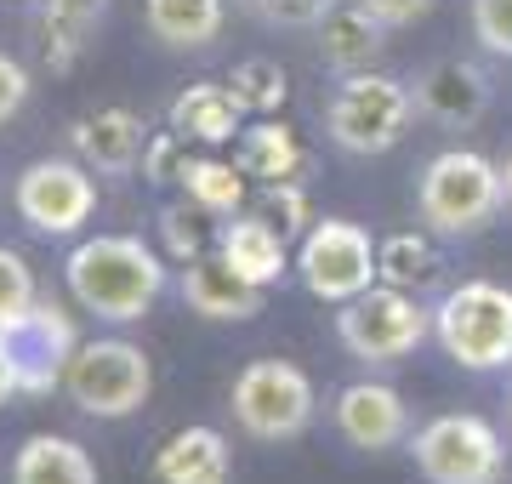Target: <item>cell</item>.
Instances as JSON below:
<instances>
[{
  "label": "cell",
  "mask_w": 512,
  "mask_h": 484,
  "mask_svg": "<svg viewBox=\"0 0 512 484\" xmlns=\"http://www.w3.org/2000/svg\"><path fill=\"white\" fill-rule=\"evenodd\" d=\"M239 166H245V177H256V183H302V171H308V149L296 143V131L285 126V120H256V126L239 131Z\"/></svg>",
  "instance_id": "cell-21"
},
{
  "label": "cell",
  "mask_w": 512,
  "mask_h": 484,
  "mask_svg": "<svg viewBox=\"0 0 512 484\" xmlns=\"http://www.w3.org/2000/svg\"><path fill=\"white\" fill-rule=\"evenodd\" d=\"M228 410L256 445H285L308 433L319 393H313V376L291 359H251L228 388Z\"/></svg>",
  "instance_id": "cell-6"
},
{
  "label": "cell",
  "mask_w": 512,
  "mask_h": 484,
  "mask_svg": "<svg viewBox=\"0 0 512 484\" xmlns=\"http://www.w3.org/2000/svg\"><path fill=\"white\" fill-rule=\"evenodd\" d=\"M69 143H74V160H86L92 171L126 177V171H137V160L148 154V126H143V114L109 103V109L80 114L69 126Z\"/></svg>",
  "instance_id": "cell-13"
},
{
  "label": "cell",
  "mask_w": 512,
  "mask_h": 484,
  "mask_svg": "<svg viewBox=\"0 0 512 484\" xmlns=\"http://www.w3.org/2000/svg\"><path fill=\"white\" fill-rule=\"evenodd\" d=\"M12 399H23V388H18V359H12V342H6V331H0V405H12Z\"/></svg>",
  "instance_id": "cell-35"
},
{
  "label": "cell",
  "mask_w": 512,
  "mask_h": 484,
  "mask_svg": "<svg viewBox=\"0 0 512 484\" xmlns=\"http://www.w3.org/2000/svg\"><path fill=\"white\" fill-rule=\"evenodd\" d=\"M23 103H29V69H23L18 57L0 52V126L12 114H23Z\"/></svg>",
  "instance_id": "cell-33"
},
{
  "label": "cell",
  "mask_w": 512,
  "mask_h": 484,
  "mask_svg": "<svg viewBox=\"0 0 512 484\" xmlns=\"http://www.w3.org/2000/svg\"><path fill=\"white\" fill-rule=\"evenodd\" d=\"M359 6H370L387 29H410V23H421L433 6H439V0H359Z\"/></svg>",
  "instance_id": "cell-34"
},
{
  "label": "cell",
  "mask_w": 512,
  "mask_h": 484,
  "mask_svg": "<svg viewBox=\"0 0 512 484\" xmlns=\"http://www.w3.org/2000/svg\"><path fill=\"white\" fill-rule=\"evenodd\" d=\"M433 331V314L421 308L416 291H399V285H370L359 291L353 302H342V314H336V336H342V348L353 359H365V365H399L410 359L427 342Z\"/></svg>",
  "instance_id": "cell-7"
},
{
  "label": "cell",
  "mask_w": 512,
  "mask_h": 484,
  "mask_svg": "<svg viewBox=\"0 0 512 484\" xmlns=\"http://www.w3.org/2000/svg\"><path fill=\"white\" fill-rule=\"evenodd\" d=\"M63 393H69L74 410H86L97 422H126L154 393V359L126 336L80 342L69 359V376H63Z\"/></svg>",
  "instance_id": "cell-5"
},
{
  "label": "cell",
  "mask_w": 512,
  "mask_h": 484,
  "mask_svg": "<svg viewBox=\"0 0 512 484\" xmlns=\"http://www.w3.org/2000/svg\"><path fill=\"white\" fill-rule=\"evenodd\" d=\"M330 416H336V433H342L353 450H370V456H382V450L410 439L404 393L387 388V382H348V388L336 393Z\"/></svg>",
  "instance_id": "cell-12"
},
{
  "label": "cell",
  "mask_w": 512,
  "mask_h": 484,
  "mask_svg": "<svg viewBox=\"0 0 512 484\" xmlns=\"http://www.w3.org/2000/svg\"><path fill=\"white\" fill-rule=\"evenodd\" d=\"M109 0H40V46L52 69H74L80 52L92 46V29L103 23Z\"/></svg>",
  "instance_id": "cell-25"
},
{
  "label": "cell",
  "mask_w": 512,
  "mask_h": 484,
  "mask_svg": "<svg viewBox=\"0 0 512 484\" xmlns=\"http://www.w3.org/2000/svg\"><path fill=\"white\" fill-rule=\"evenodd\" d=\"M154 484H228L234 479V450H228V433L205 428V422H188L154 450Z\"/></svg>",
  "instance_id": "cell-15"
},
{
  "label": "cell",
  "mask_w": 512,
  "mask_h": 484,
  "mask_svg": "<svg viewBox=\"0 0 512 484\" xmlns=\"http://www.w3.org/2000/svg\"><path fill=\"white\" fill-rule=\"evenodd\" d=\"M228 6L222 0H143L148 35L160 40L165 52H200L222 35Z\"/></svg>",
  "instance_id": "cell-22"
},
{
  "label": "cell",
  "mask_w": 512,
  "mask_h": 484,
  "mask_svg": "<svg viewBox=\"0 0 512 484\" xmlns=\"http://www.w3.org/2000/svg\"><path fill=\"white\" fill-rule=\"evenodd\" d=\"M507 205V171L478 149H444L416 177V217L444 240H467L501 217Z\"/></svg>",
  "instance_id": "cell-2"
},
{
  "label": "cell",
  "mask_w": 512,
  "mask_h": 484,
  "mask_svg": "<svg viewBox=\"0 0 512 484\" xmlns=\"http://www.w3.org/2000/svg\"><path fill=\"white\" fill-rule=\"evenodd\" d=\"M296 280L308 291L313 302H353L359 291L382 280V262H376V245L359 223L348 217H325V223H313L296 245Z\"/></svg>",
  "instance_id": "cell-9"
},
{
  "label": "cell",
  "mask_w": 512,
  "mask_h": 484,
  "mask_svg": "<svg viewBox=\"0 0 512 484\" xmlns=\"http://www.w3.org/2000/svg\"><path fill=\"white\" fill-rule=\"evenodd\" d=\"M410 92H416V109L427 114V120H439V126H473V120H484V109H490V80H484V69L467 63V57H439V63H427Z\"/></svg>",
  "instance_id": "cell-14"
},
{
  "label": "cell",
  "mask_w": 512,
  "mask_h": 484,
  "mask_svg": "<svg viewBox=\"0 0 512 484\" xmlns=\"http://www.w3.org/2000/svg\"><path fill=\"white\" fill-rule=\"evenodd\" d=\"M63 280H69V297L86 314L109 319V325H131L165 297L171 274H165L160 251L143 245L137 234H92L69 251Z\"/></svg>",
  "instance_id": "cell-1"
},
{
  "label": "cell",
  "mask_w": 512,
  "mask_h": 484,
  "mask_svg": "<svg viewBox=\"0 0 512 484\" xmlns=\"http://www.w3.org/2000/svg\"><path fill=\"white\" fill-rule=\"evenodd\" d=\"M12 484H97V462L69 433H29L12 456Z\"/></svg>",
  "instance_id": "cell-20"
},
{
  "label": "cell",
  "mask_w": 512,
  "mask_h": 484,
  "mask_svg": "<svg viewBox=\"0 0 512 484\" xmlns=\"http://www.w3.org/2000/svg\"><path fill=\"white\" fill-rule=\"evenodd\" d=\"M171 131H177L183 143L222 149V143H234L239 131H245V109L234 103L228 86H217V80H194V86H183L177 103H171Z\"/></svg>",
  "instance_id": "cell-19"
},
{
  "label": "cell",
  "mask_w": 512,
  "mask_h": 484,
  "mask_svg": "<svg viewBox=\"0 0 512 484\" xmlns=\"http://www.w3.org/2000/svg\"><path fill=\"white\" fill-rule=\"evenodd\" d=\"M177 183L188 188V205L205 211V217H239L245 211V166L239 160H217V154H183V171Z\"/></svg>",
  "instance_id": "cell-23"
},
{
  "label": "cell",
  "mask_w": 512,
  "mask_h": 484,
  "mask_svg": "<svg viewBox=\"0 0 512 484\" xmlns=\"http://www.w3.org/2000/svg\"><path fill=\"white\" fill-rule=\"evenodd\" d=\"M183 154H188L183 137H177V131H160V137L148 143V154H143V177H148V183H177Z\"/></svg>",
  "instance_id": "cell-31"
},
{
  "label": "cell",
  "mask_w": 512,
  "mask_h": 484,
  "mask_svg": "<svg viewBox=\"0 0 512 484\" xmlns=\"http://www.w3.org/2000/svg\"><path fill=\"white\" fill-rule=\"evenodd\" d=\"M217 257L234 268V274H245L251 285H279L285 274H291V251H285V228H274L268 217H228L217 234Z\"/></svg>",
  "instance_id": "cell-17"
},
{
  "label": "cell",
  "mask_w": 512,
  "mask_h": 484,
  "mask_svg": "<svg viewBox=\"0 0 512 484\" xmlns=\"http://www.w3.org/2000/svg\"><path fill=\"white\" fill-rule=\"evenodd\" d=\"M336 0H256V12L268 23H291V29H319V18H325Z\"/></svg>",
  "instance_id": "cell-32"
},
{
  "label": "cell",
  "mask_w": 512,
  "mask_h": 484,
  "mask_svg": "<svg viewBox=\"0 0 512 484\" xmlns=\"http://www.w3.org/2000/svg\"><path fill=\"white\" fill-rule=\"evenodd\" d=\"M376 262H382V285H399V291H427V285L444 280V251L433 240V228H399L376 245Z\"/></svg>",
  "instance_id": "cell-24"
},
{
  "label": "cell",
  "mask_w": 512,
  "mask_h": 484,
  "mask_svg": "<svg viewBox=\"0 0 512 484\" xmlns=\"http://www.w3.org/2000/svg\"><path fill=\"white\" fill-rule=\"evenodd\" d=\"M160 234H165V257H171V262L205 257V234H200V223H194V211H188V205H165V211H160Z\"/></svg>",
  "instance_id": "cell-29"
},
{
  "label": "cell",
  "mask_w": 512,
  "mask_h": 484,
  "mask_svg": "<svg viewBox=\"0 0 512 484\" xmlns=\"http://www.w3.org/2000/svg\"><path fill=\"white\" fill-rule=\"evenodd\" d=\"M410 114H416V92L393 75H376V69H359V75H342V86L330 92L325 103V131L342 154H387L404 143L410 131Z\"/></svg>",
  "instance_id": "cell-4"
},
{
  "label": "cell",
  "mask_w": 512,
  "mask_h": 484,
  "mask_svg": "<svg viewBox=\"0 0 512 484\" xmlns=\"http://www.w3.org/2000/svg\"><path fill=\"white\" fill-rule=\"evenodd\" d=\"M222 86H228V92H234V103L245 114H256V120L279 114V109H285V97H291V75L279 69L274 57H245V63H234Z\"/></svg>",
  "instance_id": "cell-26"
},
{
  "label": "cell",
  "mask_w": 512,
  "mask_h": 484,
  "mask_svg": "<svg viewBox=\"0 0 512 484\" xmlns=\"http://www.w3.org/2000/svg\"><path fill=\"white\" fill-rule=\"evenodd\" d=\"M473 40L490 57H512V0H473Z\"/></svg>",
  "instance_id": "cell-28"
},
{
  "label": "cell",
  "mask_w": 512,
  "mask_h": 484,
  "mask_svg": "<svg viewBox=\"0 0 512 484\" xmlns=\"http://www.w3.org/2000/svg\"><path fill=\"white\" fill-rule=\"evenodd\" d=\"M501 171H507V205H512V160H507V166H501Z\"/></svg>",
  "instance_id": "cell-36"
},
{
  "label": "cell",
  "mask_w": 512,
  "mask_h": 484,
  "mask_svg": "<svg viewBox=\"0 0 512 484\" xmlns=\"http://www.w3.org/2000/svg\"><path fill=\"white\" fill-rule=\"evenodd\" d=\"M183 302L188 314L211 319V325H239V319L262 314V285L234 274L222 257H194L183 268Z\"/></svg>",
  "instance_id": "cell-16"
},
{
  "label": "cell",
  "mask_w": 512,
  "mask_h": 484,
  "mask_svg": "<svg viewBox=\"0 0 512 484\" xmlns=\"http://www.w3.org/2000/svg\"><path fill=\"white\" fill-rule=\"evenodd\" d=\"M421 479L427 484H501L507 479V445L495 422L473 416V410H444L410 439Z\"/></svg>",
  "instance_id": "cell-8"
},
{
  "label": "cell",
  "mask_w": 512,
  "mask_h": 484,
  "mask_svg": "<svg viewBox=\"0 0 512 484\" xmlns=\"http://www.w3.org/2000/svg\"><path fill=\"white\" fill-rule=\"evenodd\" d=\"M12 205L18 217L46 240H69L92 223L97 211V183L86 160H63V154H46V160H29L18 171V188H12Z\"/></svg>",
  "instance_id": "cell-10"
},
{
  "label": "cell",
  "mask_w": 512,
  "mask_h": 484,
  "mask_svg": "<svg viewBox=\"0 0 512 484\" xmlns=\"http://www.w3.org/2000/svg\"><path fill=\"white\" fill-rule=\"evenodd\" d=\"M433 336L461 371H507L512 365V291L495 280H461L433 308Z\"/></svg>",
  "instance_id": "cell-3"
},
{
  "label": "cell",
  "mask_w": 512,
  "mask_h": 484,
  "mask_svg": "<svg viewBox=\"0 0 512 484\" xmlns=\"http://www.w3.org/2000/svg\"><path fill=\"white\" fill-rule=\"evenodd\" d=\"M382 46H387V23L370 6H359V0H336L325 18H319V57H325V69H336V75L370 69Z\"/></svg>",
  "instance_id": "cell-18"
},
{
  "label": "cell",
  "mask_w": 512,
  "mask_h": 484,
  "mask_svg": "<svg viewBox=\"0 0 512 484\" xmlns=\"http://www.w3.org/2000/svg\"><path fill=\"white\" fill-rule=\"evenodd\" d=\"M262 205L279 217V228H285V234H296V228H313L302 183H268V188H262Z\"/></svg>",
  "instance_id": "cell-30"
},
{
  "label": "cell",
  "mask_w": 512,
  "mask_h": 484,
  "mask_svg": "<svg viewBox=\"0 0 512 484\" xmlns=\"http://www.w3.org/2000/svg\"><path fill=\"white\" fill-rule=\"evenodd\" d=\"M6 342H12V359H18L23 399H46V393L63 388L69 359L80 348V331H74V319L57 302H35L18 325H6Z\"/></svg>",
  "instance_id": "cell-11"
},
{
  "label": "cell",
  "mask_w": 512,
  "mask_h": 484,
  "mask_svg": "<svg viewBox=\"0 0 512 484\" xmlns=\"http://www.w3.org/2000/svg\"><path fill=\"white\" fill-rule=\"evenodd\" d=\"M35 302H40L35 268H29L18 251H6V245H0V331H6V325H18Z\"/></svg>",
  "instance_id": "cell-27"
}]
</instances>
